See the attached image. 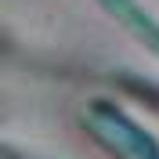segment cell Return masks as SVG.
Listing matches in <instances>:
<instances>
[{
  "label": "cell",
  "mask_w": 159,
  "mask_h": 159,
  "mask_svg": "<svg viewBox=\"0 0 159 159\" xmlns=\"http://www.w3.org/2000/svg\"><path fill=\"white\" fill-rule=\"evenodd\" d=\"M87 123L90 130L98 134L101 145H109L119 159H159V148L148 134H141L127 116L112 112L109 105H94L87 112Z\"/></svg>",
  "instance_id": "obj_1"
},
{
  "label": "cell",
  "mask_w": 159,
  "mask_h": 159,
  "mask_svg": "<svg viewBox=\"0 0 159 159\" xmlns=\"http://www.w3.org/2000/svg\"><path fill=\"white\" fill-rule=\"evenodd\" d=\"M101 4H105V7L112 11V15H119V18L127 22V25H130L134 33H138L141 40H148L152 47L159 51V25L148 18V15H141V11L134 7V0H101Z\"/></svg>",
  "instance_id": "obj_2"
}]
</instances>
